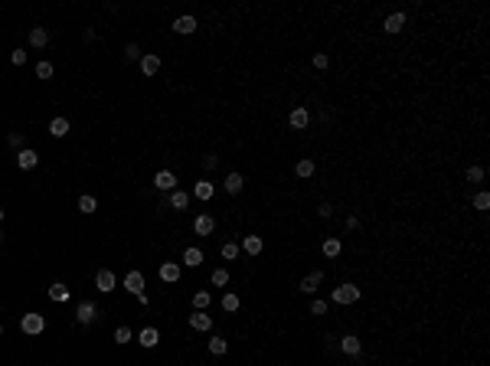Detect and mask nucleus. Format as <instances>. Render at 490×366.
I'll return each instance as SVG.
<instances>
[{
	"instance_id": "79ce46f5",
	"label": "nucleus",
	"mask_w": 490,
	"mask_h": 366,
	"mask_svg": "<svg viewBox=\"0 0 490 366\" xmlns=\"http://www.w3.org/2000/svg\"><path fill=\"white\" fill-rule=\"evenodd\" d=\"M317 213L327 219V216H334V206H330V203H320V206H317Z\"/></svg>"
},
{
	"instance_id": "a18cd8bd",
	"label": "nucleus",
	"mask_w": 490,
	"mask_h": 366,
	"mask_svg": "<svg viewBox=\"0 0 490 366\" xmlns=\"http://www.w3.org/2000/svg\"><path fill=\"white\" fill-rule=\"evenodd\" d=\"M0 242H4V236H0Z\"/></svg>"
},
{
	"instance_id": "bb28decb",
	"label": "nucleus",
	"mask_w": 490,
	"mask_h": 366,
	"mask_svg": "<svg viewBox=\"0 0 490 366\" xmlns=\"http://www.w3.org/2000/svg\"><path fill=\"white\" fill-rule=\"evenodd\" d=\"M340 248H343L340 239H327V242H324V255L327 258H337V255H340Z\"/></svg>"
},
{
	"instance_id": "9d476101",
	"label": "nucleus",
	"mask_w": 490,
	"mask_h": 366,
	"mask_svg": "<svg viewBox=\"0 0 490 366\" xmlns=\"http://www.w3.org/2000/svg\"><path fill=\"white\" fill-rule=\"evenodd\" d=\"M95 314H98V311H95V304H92V301H82V304H79V311H75V317H79V324H82V327H88V324H92V320H95Z\"/></svg>"
},
{
	"instance_id": "49530a36",
	"label": "nucleus",
	"mask_w": 490,
	"mask_h": 366,
	"mask_svg": "<svg viewBox=\"0 0 490 366\" xmlns=\"http://www.w3.org/2000/svg\"><path fill=\"white\" fill-rule=\"evenodd\" d=\"M0 334H4V327H0Z\"/></svg>"
},
{
	"instance_id": "39448f33",
	"label": "nucleus",
	"mask_w": 490,
	"mask_h": 366,
	"mask_svg": "<svg viewBox=\"0 0 490 366\" xmlns=\"http://www.w3.org/2000/svg\"><path fill=\"white\" fill-rule=\"evenodd\" d=\"M30 46L33 49H46L49 46V30L46 26H33L30 30Z\"/></svg>"
},
{
	"instance_id": "c85d7f7f",
	"label": "nucleus",
	"mask_w": 490,
	"mask_h": 366,
	"mask_svg": "<svg viewBox=\"0 0 490 366\" xmlns=\"http://www.w3.org/2000/svg\"><path fill=\"white\" fill-rule=\"evenodd\" d=\"M193 307L196 311H206L209 307V291H196L193 294Z\"/></svg>"
},
{
	"instance_id": "6ab92c4d",
	"label": "nucleus",
	"mask_w": 490,
	"mask_h": 366,
	"mask_svg": "<svg viewBox=\"0 0 490 366\" xmlns=\"http://www.w3.org/2000/svg\"><path fill=\"white\" fill-rule=\"evenodd\" d=\"M320 281H324V272H314V275H307V278L301 281V291H304V294H314Z\"/></svg>"
},
{
	"instance_id": "5701e85b",
	"label": "nucleus",
	"mask_w": 490,
	"mask_h": 366,
	"mask_svg": "<svg viewBox=\"0 0 490 366\" xmlns=\"http://www.w3.org/2000/svg\"><path fill=\"white\" fill-rule=\"evenodd\" d=\"M242 186H245L242 174H229V177H226V190L232 193V196H236V193H242Z\"/></svg>"
},
{
	"instance_id": "a211bd4d",
	"label": "nucleus",
	"mask_w": 490,
	"mask_h": 366,
	"mask_svg": "<svg viewBox=\"0 0 490 366\" xmlns=\"http://www.w3.org/2000/svg\"><path fill=\"white\" fill-rule=\"evenodd\" d=\"M212 193H216V186H212L209 180H200V183L193 186V196H196V200H212Z\"/></svg>"
},
{
	"instance_id": "37998d69",
	"label": "nucleus",
	"mask_w": 490,
	"mask_h": 366,
	"mask_svg": "<svg viewBox=\"0 0 490 366\" xmlns=\"http://www.w3.org/2000/svg\"><path fill=\"white\" fill-rule=\"evenodd\" d=\"M219 164V157L216 154H209V157H203V167H206V170H212V167Z\"/></svg>"
},
{
	"instance_id": "2f4dec72",
	"label": "nucleus",
	"mask_w": 490,
	"mask_h": 366,
	"mask_svg": "<svg viewBox=\"0 0 490 366\" xmlns=\"http://www.w3.org/2000/svg\"><path fill=\"white\" fill-rule=\"evenodd\" d=\"M219 252H222V258H226V262H232V258L239 255V245H236V242H222Z\"/></svg>"
},
{
	"instance_id": "4468645a",
	"label": "nucleus",
	"mask_w": 490,
	"mask_h": 366,
	"mask_svg": "<svg viewBox=\"0 0 490 366\" xmlns=\"http://www.w3.org/2000/svg\"><path fill=\"white\" fill-rule=\"evenodd\" d=\"M157 340H160L157 327H144V330L138 334V343H141V346H147V350H150V346H157Z\"/></svg>"
},
{
	"instance_id": "aec40b11",
	"label": "nucleus",
	"mask_w": 490,
	"mask_h": 366,
	"mask_svg": "<svg viewBox=\"0 0 490 366\" xmlns=\"http://www.w3.org/2000/svg\"><path fill=\"white\" fill-rule=\"evenodd\" d=\"M183 265H186V268H200V265H203V252H200V248H186V252H183Z\"/></svg>"
},
{
	"instance_id": "a878e982",
	"label": "nucleus",
	"mask_w": 490,
	"mask_h": 366,
	"mask_svg": "<svg viewBox=\"0 0 490 366\" xmlns=\"http://www.w3.org/2000/svg\"><path fill=\"white\" fill-rule=\"evenodd\" d=\"M294 170H298V177H314V160H310V157L298 160V167H294Z\"/></svg>"
},
{
	"instance_id": "cd10ccee",
	"label": "nucleus",
	"mask_w": 490,
	"mask_h": 366,
	"mask_svg": "<svg viewBox=\"0 0 490 366\" xmlns=\"http://www.w3.org/2000/svg\"><path fill=\"white\" fill-rule=\"evenodd\" d=\"M229 350V343L222 340V337H209V353H216V356H222Z\"/></svg>"
},
{
	"instance_id": "c03bdc74",
	"label": "nucleus",
	"mask_w": 490,
	"mask_h": 366,
	"mask_svg": "<svg viewBox=\"0 0 490 366\" xmlns=\"http://www.w3.org/2000/svg\"><path fill=\"white\" fill-rule=\"evenodd\" d=\"M0 222H4V209H0Z\"/></svg>"
},
{
	"instance_id": "dca6fc26",
	"label": "nucleus",
	"mask_w": 490,
	"mask_h": 366,
	"mask_svg": "<svg viewBox=\"0 0 490 366\" xmlns=\"http://www.w3.org/2000/svg\"><path fill=\"white\" fill-rule=\"evenodd\" d=\"M190 327L193 330H209L212 327V317L206 314V311H196V314H190Z\"/></svg>"
},
{
	"instance_id": "20e7f679",
	"label": "nucleus",
	"mask_w": 490,
	"mask_h": 366,
	"mask_svg": "<svg viewBox=\"0 0 490 366\" xmlns=\"http://www.w3.org/2000/svg\"><path fill=\"white\" fill-rule=\"evenodd\" d=\"M40 164V154L36 150H30V147H23L20 154H16V167H20V170H33V167Z\"/></svg>"
},
{
	"instance_id": "4c0bfd02",
	"label": "nucleus",
	"mask_w": 490,
	"mask_h": 366,
	"mask_svg": "<svg viewBox=\"0 0 490 366\" xmlns=\"http://www.w3.org/2000/svg\"><path fill=\"white\" fill-rule=\"evenodd\" d=\"M141 56H144V52H141V46H134V43L124 49V59H128V62H134V59H141Z\"/></svg>"
},
{
	"instance_id": "ddd939ff",
	"label": "nucleus",
	"mask_w": 490,
	"mask_h": 366,
	"mask_svg": "<svg viewBox=\"0 0 490 366\" xmlns=\"http://www.w3.org/2000/svg\"><path fill=\"white\" fill-rule=\"evenodd\" d=\"M173 30L180 33V36H190V33L196 30V16H177V20H173Z\"/></svg>"
},
{
	"instance_id": "473e14b6",
	"label": "nucleus",
	"mask_w": 490,
	"mask_h": 366,
	"mask_svg": "<svg viewBox=\"0 0 490 366\" xmlns=\"http://www.w3.org/2000/svg\"><path fill=\"white\" fill-rule=\"evenodd\" d=\"M212 284H216V288L229 284V272H226V268H216V272H212Z\"/></svg>"
},
{
	"instance_id": "a19ab883",
	"label": "nucleus",
	"mask_w": 490,
	"mask_h": 366,
	"mask_svg": "<svg viewBox=\"0 0 490 366\" xmlns=\"http://www.w3.org/2000/svg\"><path fill=\"white\" fill-rule=\"evenodd\" d=\"M310 314H327V301H317V298H314V304H310Z\"/></svg>"
},
{
	"instance_id": "c756f323",
	"label": "nucleus",
	"mask_w": 490,
	"mask_h": 366,
	"mask_svg": "<svg viewBox=\"0 0 490 366\" xmlns=\"http://www.w3.org/2000/svg\"><path fill=\"white\" fill-rule=\"evenodd\" d=\"M49 298H52V301H69V288H66V284H52V288H49Z\"/></svg>"
},
{
	"instance_id": "1a4fd4ad",
	"label": "nucleus",
	"mask_w": 490,
	"mask_h": 366,
	"mask_svg": "<svg viewBox=\"0 0 490 366\" xmlns=\"http://www.w3.org/2000/svg\"><path fill=\"white\" fill-rule=\"evenodd\" d=\"M124 288L134 294V298H138V294H144V275H141V272H128V278H124Z\"/></svg>"
},
{
	"instance_id": "412c9836",
	"label": "nucleus",
	"mask_w": 490,
	"mask_h": 366,
	"mask_svg": "<svg viewBox=\"0 0 490 366\" xmlns=\"http://www.w3.org/2000/svg\"><path fill=\"white\" fill-rule=\"evenodd\" d=\"M49 134H52V138H66V134H69V121H66V118H52V121H49Z\"/></svg>"
},
{
	"instance_id": "f03ea898",
	"label": "nucleus",
	"mask_w": 490,
	"mask_h": 366,
	"mask_svg": "<svg viewBox=\"0 0 490 366\" xmlns=\"http://www.w3.org/2000/svg\"><path fill=\"white\" fill-rule=\"evenodd\" d=\"M20 330L23 334H43V330H46V320H43V314H26L23 320H20Z\"/></svg>"
},
{
	"instance_id": "9b49d317",
	"label": "nucleus",
	"mask_w": 490,
	"mask_h": 366,
	"mask_svg": "<svg viewBox=\"0 0 490 366\" xmlns=\"http://www.w3.org/2000/svg\"><path fill=\"white\" fill-rule=\"evenodd\" d=\"M157 69H160V56H157V52H144V56H141V72L154 75Z\"/></svg>"
},
{
	"instance_id": "7ed1b4c3",
	"label": "nucleus",
	"mask_w": 490,
	"mask_h": 366,
	"mask_svg": "<svg viewBox=\"0 0 490 366\" xmlns=\"http://www.w3.org/2000/svg\"><path fill=\"white\" fill-rule=\"evenodd\" d=\"M114 284H118V281H114V272H111V268H102V272L95 275V288L102 291V294L114 291Z\"/></svg>"
},
{
	"instance_id": "4be33fe9",
	"label": "nucleus",
	"mask_w": 490,
	"mask_h": 366,
	"mask_svg": "<svg viewBox=\"0 0 490 366\" xmlns=\"http://www.w3.org/2000/svg\"><path fill=\"white\" fill-rule=\"evenodd\" d=\"M242 248L248 255H262V236H245L242 239Z\"/></svg>"
},
{
	"instance_id": "423d86ee",
	"label": "nucleus",
	"mask_w": 490,
	"mask_h": 366,
	"mask_svg": "<svg viewBox=\"0 0 490 366\" xmlns=\"http://www.w3.org/2000/svg\"><path fill=\"white\" fill-rule=\"evenodd\" d=\"M212 229H216V219H212V216H206V213H203V216H196V222H193V232H196V236L206 239V236H212Z\"/></svg>"
},
{
	"instance_id": "c9c22d12",
	"label": "nucleus",
	"mask_w": 490,
	"mask_h": 366,
	"mask_svg": "<svg viewBox=\"0 0 490 366\" xmlns=\"http://www.w3.org/2000/svg\"><path fill=\"white\" fill-rule=\"evenodd\" d=\"M474 209H490V193H477L474 196Z\"/></svg>"
},
{
	"instance_id": "f8f14e48",
	"label": "nucleus",
	"mask_w": 490,
	"mask_h": 366,
	"mask_svg": "<svg viewBox=\"0 0 490 366\" xmlns=\"http://www.w3.org/2000/svg\"><path fill=\"white\" fill-rule=\"evenodd\" d=\"M180 272H183V268H180V262H164V265H160V278H164V281H170V284H173L177 278H180Z\"/></svg>"
},
{
	"instance_id": "393cba45",
	"label": "nucleus",
	"mask_w": 490,
	"mask_h": 366,
	"mask_svg": "<svg viewBox=\"0 0 490 366\" xmlns=\"http://www.w3.org/2000/svg\"><path fill=\"white\" fill-rule=\"evenodd\" d=\"M95 209H98L95 196H79V213H85V216H92Z\"/></svg>"
},
{
	"instance_id": "f3484780",
	"label": "nucleus",
	"mask_w": 490,
	"mask_h": 366,
	"mask_svg": "<svg viewBox=\"0 0 490 366\" xmlns=\"http://www.w3.org/2000/svg\"><path fill=\"white\" fill-rule=\"evenodd\" d=\"M402 26H405V13H389L386 23H382V30H386V33H399Z\"/></svg>"
},
{
	"instance_id": "58836bf2",
	"label": "nucleus",
	"mask_w": 490,
	"mask_h": 366,
	"mask_svg": "<svg viewBox=\"0 0 490 366\" xmlns=\"http://www.w3.org/2000/svg\"><path fill=\"white\" fill-rule=\"evenodd\" d=\"M10 62H13V66H23V62H26V49H13L10 52Z\"/></svg>"
},
{
	"instance_id": "e433bc0d",
	"label": "nucleus",
	"mask_w": 490,
	"mask_h": 366,
	"mask_svg": "<svg viewBox=\"0 0 490 366\" xmlns=\"http://www.w3.org/2000/svg\"><path fill=\"white\" fill-rule=\"evenodd\" d=\"M484 180V167H471L467 170V183H480Z\"/></svg>"
},
{
	"instance_id": "6e6552de",
	"label": "nucleus",
	"mask_w": 490,
	"mask_h": 366,
	"mask_svg": "<svg viewBox=\"0 0 490 366\" xmlns=\"http://www.w3.org/2000/svg\"><path fill=\"white\" fill-rule=\"evenodd\" d=\"M154 186H157V190H164V193H173V186H177V177H173L170 170H157V177H154Z\"/></svg>"
},
{
	"instance_id": "0eeeda50",
	"label": "nucleus",
	"mask_w": 490,
	"mask_h": 366,
	"mask_svg": "<svg viewBox=\"0 0 490 366\" xmlns=\"http://www.w3.org/2000/svg\"><path fill=\"white\" fill-rule=\"evenodd\" d=\"M288 124H291V128H298V131H304L307 124H310V111H307V108H294V111L288 114Z\"/></svg>"
},
{
	"instance_id": "7c9ffc66",
	"label": "nucleus",
	"mask_w": 490,
	"mask_h": 366,
	"mask_svg": "<svg viewBox=\"0 0 490 366\" xmlns=\"http://www.w3.org/2000/svg\"><path fill=\"white\" fill-rule=\"evenodd\" d=\"M222 311H229V314H232V311H239V294L229 291L226 298H222Z\"/></svg>"
},
{
	"instance_id": "72a5a7b5",
	"label": "nucleus",
	"mask_w": 490,
	"mask_h": 366,
	"mask_svg": "<svg viewBox=\"0 0 490 366\" xmlns=\"http://www.w3.org/2000/svg\"><path fill=\"white\" fill-rule=\"evenodd\" d=\"M114 343H131V327H118V330H114Z\"/></svg>"
},
{
	"instance_id": "2eb2a0df",
	"label": "nucleus",
	"mask_w": 490,
	"mask_h": 366,
	"mask_svg": "<svg viewBox=\"0 0 490 366\" xmlns=\"http://www.w3.org/2000/svg\"><path fill=\"white\" fill-rule=\"evenodd\" d=\"M340 350H343L346 356H356V353L363 350V340H360V337H353V334H350V337H343V340H340Z\"/></svg>"
},
{
	"instance_id": "f704fd0d",
	"label": "nucleus",
	"mask_w": 490,
	"mask_h": 366,
	"mask_svg": "<svg viewBox=\"0 0 490 366\" xmlns=\"http://www.w3.org/2000/svg\"><path fill=\"white\" fill-rule=\"evenodd\" d=\"M36 75H40V79H52V62H46V59H43L40 66H36Z\"/></svg>"
},
{
	"instance_id": "b1692460",
	"label": "nucleus",
	"mask_w": 490,
	"mask_h": 366,
	"mask_svg": "<svg viewBox=\"0 0 490 366\" xmlns=\"http://www.w3.org/2000/svg\"><path fill=\"white\" fill-rule=\"evenodd\" d=\"M170 206H173V209H186V206H190V193L173 190V193H170Z\"/></svg>"
},
{
	"instance_id": "ea45409f",
	"label": "nucleus",
	"mask_w": 490,
	"mask_h": 366,
	"mask_svg": "<svg viewBox=\"0 0 490 366\" xmlns=\"http://www.w3.org/2000/svg\"><path fill=\"white\" fill-rule=\"evenodd\" d=\"M327 52H314V69H327Z\"/></svg>"
},
{
	"instance_id": "f257e3e1",
	"label": "nucleus",
	"mask_w": 490,
	"mask_h": 366,
	"mask_svg": "<svg viewBox=\"0 0 490 366\" xmlns=\"http://www.w3.org/2000/svg\"><path fill=\"white\" fill-rule=\"evenodd\" d=\"M360 301V288L356 284H340L334 288V304H356Z\"/></svg>"
}]
</instances>
